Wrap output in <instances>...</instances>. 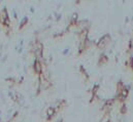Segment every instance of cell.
I'll use <instances>...</instances> for the list:
<instances>
[{"mask_svg": "<svg viewBox=\"0 0 133 122\" xmlns=\"http://www.w3.org/2000/svg\"><path fill=\"white\" fill-rule=\"evenodd\" d=\"M109 41H110V36L109 35H104L98 42V47H100V48L105 47L109 43Z\"/></svg>", "mask_w": 133, "mask_h": 122, "instance_id": "6da1fadb", "label": "cell"}, {"mask_svg": "<svg viewBox=\"0 0 133 122\" xmlns=\"http://www.w3.org/2000/svg\"><path fill=\"white\" fill-rule=\"evenodd\" d=\"M35 72H37V73H40V71H41V68H40V64H39V62H35Z\"/></svg>", "mask_w": 133, "mask_h": 122, "instance_id": "3957f363", "label": "cell"}, {"mask_svg": "<svg viewBox=\"0 0 133 122\" xmlns=\"http://www.w3.org/2000/svg\"><path fill=\"white\" fill-rule=\"evenodd\" d=\"M46 113H48V116H49V117H53L54 114H55V110H54L53 108H49L48 111H46Z\"/></svg>", "mask_w": 133, "mask_h": 122, "instance_id": "7a4b0ae2", "label": "cell"}, {"mask_svg": "<svg viewBox=\"0 0 133 122\" xmlns=\"http://www.w3.org/2000/svg\"><path fill=\"white\" fill-rule=\"evenodd\" d=\"M100 122H109V116H107V115H105L102 119H101V121Z\"/></svg>", "mask_w": 133, "mask_h": 122, "instance_id": "5b68a950", "label": "cell"}, {"mask_svg": "<svg viewBox=\"0 0 133 122\" xmlns=\"http://www.w3.org/2000/svg\"><path fill=\"white\" fill-rule=\"evenodd\" d=\"M125 112H126V107L123 106V107H122V113H125Z\"/></svg>", "mask_w": 133, "mask_h": 122, "instance_id": "8992f818", "label": "cell"}, {"mask_svg": "<svg viewBox=\"0 0 133 122\" xmlns=\"http://www.w3.org/2000/svg\"><path fill=\"white\" fill-rule=\"evenodd\" d=\"M107 61H108V60H107V58H106L105 56H102V57H101V59L99 60V65H104V64H106V63H107Z\"/></svg>", "mask_w": 133, "mask_h": 122, "instance_id": "277c9868", "label": "cell"}]
</instances>
